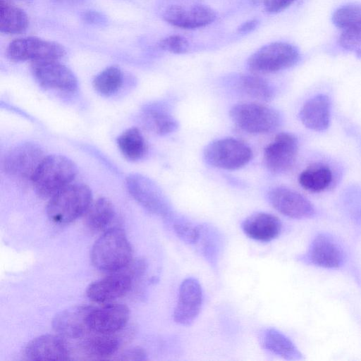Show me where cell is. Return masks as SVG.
I'll return each instance as SVG.
<instances>
[{
    "mask_svg": "<svg viewBox=\"0 0 361 361\" xmlns=\"http://www.w3.org/2000/svg\"><path fill=\"white\" fill-rule=\"evenodd\" d=\"M348 251L344 242L327 231H317L306 250L298 257L305 265L327 270L343 269L348 262Z\"/></svg>",
    "mask_w": 361,
    "mask_h": 361,
    "instance_id": "cell-1",
    "label": "cell"
},
{
    "mask_svg": "<svg viewBox=\"0 0 361 361\" xmlns=\"http://www.w3.org/2000/svg\"><path fill=\"white\" fill-rule=\"evenodd\" d=\"M133 257L132 247L124 231L117 227L109 228L94 243L91 261L97 269L116 272L126 267Z\"/></svg>",
    "mask_w": 361,
    "mask_h": 361,
    "instance_id": "cell-2",
    "label": "cell"
},
{
    "mask_svg": "<svg viewBox=\"0 0 361 361\" xmlns=\"http://www.w3.org/2000/svg\"><path fill=\"white\" fill-rule=\"evenodd\" d=\"M76 173V166L71 159L61 155H49L41 162L31 183L40 197L51 198L71 184Z\"/></svg>",
    "mask_w": 361,
    "mask_h": 361,
    "instance_id": "cell-3",
    "label": "cell"
},
{
    "mask_svg": "<svg viewBox=\"0 0 361 361\" xmlns=\"http://www.w3.org/2000/svg\"><path fill=\"white\" fill-rule=\"evenodd\" d=\"M92 202V192L88 186L70 184L50 198L47 214L55 224H68L85 214Z\"/></svg>",
    "mask_w": 361,
    "mask_h": 361,
    "instance_id": "cell-4",
    "label": "cell"
},
{
    "mask_svg": "<svg viewBox=\"0 0 361 361\" xmlns=\"http://www.w3.org/2000/svg\"><path fill=\"white\" fill-rule=\"evenodd\" d=\"M229 116L238 128L250 134L272 132L281 123L278 111L257 102L236 104L230 109Z\"/></svg>",
    "mask_w": 361,
    "mask_h": 361,
    "instance_id": "cell-5",
    "label": "cell"
},
{
    "mask_svg": "<svg viewBox=\"0 0 361 361\" xmlns=\"http://www.w3.org/2000/svg\"><path fill=\"white\" fill-rule=\"evenodd\" d=\"M206 163L213 167L236 170L252 159V152L243 141L235 137H224L209 143L203 152Z\"/></svg>",
    "mask_w": 361,
    "mask_h": 361,
    "instance_id": "cell-6",
    "label": "cell"
},
{
    "mask_svg": "<svg viewBox=\"0 0 361 361\" xmlns=\"http://www.w3.org/2000/svg\"><path fill=\"white\" fill-rule=\"evenodd\" d=\"M300 53L293 45L281 42L268 44L253 53L247 67L254 74H267L287 69L295 65Z\"/></svg>",
    "mask_w": 361,
    "mask_h": 361,
    "instance_id": "cell-7",
    "label": "cell"
},
{
    "mask_svg": "<svg viewBox=\"0 0 361 361\" xmlns=\"http://www.w3.org/2000/svg\"><path fill=\"white\" fill-rule=\"evenodd\" d=\"M8 57L14 61L33 62L58 60L65 54L63 47L57 42L36 37H26L12 41L8 46Z\"/></svg>",
    "mask_w": 361,
    "mask_h": 361,
    "instance_id": "cell-8",
    "label": "cell"
},
{
    "mask_svg": "<svg viewBox=\"0 0 361 361\" xmlns=\"http://www.w3.org/2000/svg\"><path fill=\"white\" fill-rule=\"evenodd\" d=\"M126 185L134 199L147 210L163 218H171L172 209L169 200L151 179L140 174H133L127 178Z\"/></svg>",
    "mask_w": 361,
    "mask_h": 361,
    "instance_id": "cell-9",
    "label": "cell"
},
{
    "mask_svg": "<svg viewBox=\"0 0 361 361\" xmlns=\"http://www.w3.org/2000/svg\"><path fill=\"white\" fill-rule=\"evenodd\" d=\"M45 157L42 150L32 143L20 144L10 150L4 157V169L12 178L30 182Z\"/></svg>",
    "mask_w": 361,
    "mask_h": 361,
    "instance_id": "cell-10",
    "label": "cell"
},
{
    "mask_svg": "<svg viewBox=\"0 0 361 361\" xmlns=\"http://www.w3.org/2000/svg\"><path fill=\"white\" fill-rule=\"evenodd\" d=\"M298 152L297 137L290 133H280L264 149L266 168L275 174L289 171L295 164Z\"/></svg>",
    "mask_w": 361,
    "mask_h": 361,
    "instance_id": "cell-11",
    "label": "cell"
},
{
    "mask_svg": "<svg viewBox=\"0 0 361 361\" xmlns=\"http://www.w3.org/2000/svg\"><path fill=\"white\" fill-rule=\"evenodd\" d=\"M271 206L281 214L294 219H310L317 216L314 204L297 191L284 186L271 188L267 194Z\"/></svg>",
    "mask_w": 361,
    "mask_h": 361,
    "instance_id": "cell-12",
    "label": "cell"
},
{
    "mask_svg": "<svg viewBox=\"0 0 361 361\" xmlns=\"http://www.w3.org/2000/svg\"><path fill=\"white\" fill-rule=\"evenodd\" d=\"M203 301L202 286L194 277L185 279L178 290V296L173 311L176 323L190 325L199 315Z\"/></svg>",
    "mask_w": 361,
    "mask_h": 361,
    "instance_id": "cell-13",
    "label": "cell"
},
{
    "mask_svg": "<svg viewBox=\"0 0 361 361\" xmlns=\"http://www.w3.org/2000/svg\"><path fill=\"white\" fill-rule=\"evenodd\" d=\"M32 68L35 78L44 87L66 92L77 89L75 75L58 60L33 62Z\"/></svg>",
    "mask_w": 361,
    "mask_h": 361,
    "instance_id": "cell-14",
    "label": "cell"
},
{
    "mask_svg": "<svg viewBox=\"0 0 361 361\" xmlns=\"http://www.w3.org/2000/svg\"><path fill=\"white\" fill-rule=\"evenodd\" d=\"M129 315L128 307L121 303L93 307L89 315L90 329L96 334H114L126 326Z\"/></svg>",
    "mask_w": 361,
    "mask_h": 361,
    "instance_id": "cell-15",
    "label": "cell"
},
{
    "mask_svg": "<svg viewBox=\"0 0 361 361\" xmlns=\"http://www.w3.org/2000/svg\"><path fill=\"white\" fill-rule=\"evenodd\" d=\"M93 307L80 305L70 307L57 314L53 319L54 330L61 336L78 338L91 331L89 315Z\"/></svg>",
    "mask_w": 361,
    "mask_h": 361,
    "instance_id": "cell-16",
    "label": "cell"
},
{
    "mask_svg": "<svg viewBox=\"0 0 361 361\" xmlns=\"http://www.w3.org/2000/svg\"><path fill=\"white\" fill-rule=\"evenodd\" d=\"M163 17L166 22L176 27L196 29L212 23L216 18V14L205 5H195L189 8L172 5L166 9Z\"/></svg>",
    "mask_w": 361,
    "mask_h": 361,
    "instance_id": "cell-17",
    "label": "cell"
},
{
    "mask_svg": "<svg viewBox=\"0 0 361 361\" xmlns=\"http://www.w3.org/2000/svg\"><path fill=\"white\" fill-rule=\"evenodd\" d=\"M132 286V279L126 274H113L94 281L87 288V296L98 303L109 302L126 294Z\"/></svg>",
    "mask_w": 361,
    "mask_h": 361,
    "instance_id": "cell-18",
    "label": "cell"
},
{
    "mask_svg": "<svg viewBox=\"0 0 361 361\" xmlns=\"http://www.w3.org/2000/svg\"><path fill=\"white\" fill-rule=\"evenodd\" d=\"M25 355L31 360H64L69 359V351L61 337L47 334L30 341L25 348Z\"/></svg>",
    "mask_w": 361,
    "mask_h": 361,
    "instance_id": "cell-19",
    "label": "cell"
},
{
    "mask_svg": "<svg viewBox=\"0 0 361 361\" xmlns=\"http://www.w3.org/2000/svg\"><path fill=\"white\" fill-rule=\"evenodd\" d=\"M282 225L278 217L266 213L257 212L247 216L242 223V229L251 239L259 242H269L276 238Z\"/></svg>",
    "mask_w": 361,
    "mask_h": 361,
    "instance_id": "cell-20",
    "label": "cell"
},
{
    "mask_svg": "<svg viewBox=\"0 0 361 361\" xmlns=\"http://www.w3.org/2000/svg\"><path fill=\"white\" fill-rule=\"evenodd\" d=\"M299 117L302 124L310 130H326L329 126L331 118V102L329 97L319 94L308 99L302 106Z\"/></svg>",
    "mask_w": 361,
    "mask_h": 361,
    "instance_id": "cell-21",
    "label": "cell"
},
{
    "mask_svg": "<svg viewBox=\"0 0 361 361\" xmlns=\"http://www.w3.org/2000/svg\"><path fill=\"white\" fill-rule=\"evenodd\" d=\"M263 348L287 360H304V356L293 341L275 328L264 329L259 336Z\"/></svg>",
    "mask_w": 361,
    "mask_h": 361,
    "instance_id": "cell-22",
    "label": "cell"
},
{
    "mask_svg": "<svg viewBox=\"0 0 361 361\" xmlns=\"http://www.w3.org/2000/svg\"><path fill=\"white\" fill-rule=\"evenodd\" d=\"M332 180L331 170L323 164H314L308 166L298 177L300 185L305 190L311 192H321L326 190Z\"/></svg>",
    "mask_w": 361,
    "mask_h": 361,
    "instance_id": "cell-23",
    "label": "cell"
},
{
    "mask_svg": "<svg viewBox=\"0 0 361 361\" xmlns=\"http://www.w3.org/2000/svg\"><path fill=\"white\" fill-rule=\"evenodd\" d=\"M116 216L111 202L104 197L92 202L85 213V222L92 231H102L107 228Z\"/></svg>",
    "mask_w": 361,
    "mask_h": 361,
    "instance_id": "cell-24",
    "label": "cell"
},
{
    "mask_svg": "<svg viewBox=\"0 0 361 361\" xmlns=\"http://www.w3.org/2000/svg\"><path fill=\"white\" fill-rule=\"evenodd\" d=\"M146 127L159 135H166L175 132L178 128L177 120L165 108L152 106L147 108L143 114Z\"/></svg>",
    "mask_w": 361,
    "mask_h": 361,
    "instance_id": "cell-25",
    "label": "cell"
},
{
    "mask_svg": "<svg viewBox=\"0 0 361 361\" xmlns=\"http://www.w3.org/2000/svg\"><path fill=\"white\" fill-rule=\"evenodd\" d=\"M120 341L113 334H97L82 343V350L93 359L103 360L112 356L118 349Z\"/></svg>",
    "mask_w": 361,
    "mask_h": 361,
    "instance_id": "cell-26",
    "label": "cell"
},
{
    "mask_svg": "<svg viewBox=\"0 0 361 361\" xmlns=\"http://www.w3.org/2000/svg\"><path fill=\"white\" fill-rule=\"evenodd\" d=\"M0 30L6 34H19L28 27L29 20L22 9L10 4L8 0H1Z\"/></svg>",
    "mask_w": 361,
    "mask_h": 361,
    "instance_id": "cell-27",
    "label": "cell"
},
{
    "mask_svg": "<svg viewBox=\"0 0 361 361\" xmlns=\"http://www.w3.org/2000/svg\"><path fill=\"white\" fill-rule=\"evenodd\" d=\"M237 88L242 94L259 101L268 102L274 95V90L268 81L254 73L239 77Z\"/></svg>",
    "mask_w": 361,
    "mask_h": 361,
    "instance_id": "cell-28",
    "label": "cell"
},
{
    "mask_svg": "<svg viewBox=\"0 0 361 361\" xmlns=\"http://www.w3.org/2000/svg\"><path fill=\"white\" fill-rule=\"evenodd\" d=\"M118 145L122 154L132 161L142 159L147 150L145 140L137 128L125 130L118 138Z\"/></svg>",
    "mask_w": 361,
    "mask_h": 361,
    "instance_id": "cell-29",
    "label": "cell"
},
{
    "mask_svg": "<svg viewBox=\"0 0 361 361\" xmlns=\"http://www.w3.org/2000/svg\"><path fill=\"white\" fill-rule=\"evenodd\" d=\"M123 81L122 72L118 67L110 66L99 73L93 80V86L99 94L105 96L116 92Z\"/></svg>",
    "mask_w": 361,
    "mask_h": 361,
    "instance_id": "cell-30",
    "label": "cell"
},
{
    "mask_svg": "<svg viewBox=\"0 0 361 361\" xmlns=\"http://www.w3.org/2000/svg\"><path fill=\"white\" fill-rule=\"evenodd\" d=\"M361 20V6L348 4L337 8L332 16L334 24L343 30Z\"/></svg>",
    "mask_w": 361,
    "mask_h": 361,
    "instance_id": "cell-31",
    "label": "cell"
},
{
    "mask_svg": "<svg viewBox=\"0 0 361 361\" xmlns=\"http://www.w3.org/2000/svg\"><path fill=\"white\" fill-rule=\"evenodd\" d=\"M173 228L176 235L188 244H195L200 240L202 228L190 221L176 219L173 222Z\"/></svg>",
    "mask_w": 361,
    "mask_h": 361,
    "instance_id": "cell-32",
    "label": "cell"
},
{
    "mask_svg": "<svg viewBox=\"0 0 361 361\" xmlns=\"http://www.w3.org/2000/svg\"><path fill=\"white\" fill-rule=\"evenodd\" d=\"M339 44L345 49H354L361 47V20L343 30L339 37Z\"/></svg>",
    "mask_w": 361,
    "mask_h": 361,
    "instance_id": "cell-33",
    "label": "cell"
},
{
    "mask_svg": "<svg viewBox=\"0 0 361 361\" xmlns=\"http://www.w3.org/2000/svg\"><path fill=\"white\" fill-rule=\"evenodd\" d=\"M159 45L163 50L177 54L187 52L189 47L186 39L178 35H170L162 39Z\"/></svg>",
    "mask_w": 361,
    "mask_h": 361,
    "instance_id": "cell-34",
    "label": "cell"
},
{
    "mask_svg": "<svg viewBox=\"0 0 361 361\" xmlns=\"http://www.w3.org/2000/svg\"><path fill=\"white\" fill-rule=\"evenodd\" d=\"M295 0H264L265 10L269 13L280 12L289 6Z\"/></svg>",
    "mask_w": 361,
    "mask_h": 361,
    "instance_id": "cell-35",
    "label": "cell"
},
{
    "mask_svg": "<svg viewBox=\"0 0 361 361\" xmlns=\"http://www.w3.org/2000/svg\"><path fill=\"white\" fill-rule=\"evenodd\" d=\"M118 360H145L147 359L145 351L140 348H133L123 352Z\"/></svg>",
    "mask_w": 361,
    "mask_h": 361,
    "instance_id": "cell-36",
    "label": "cell"
},
{
    "mask_svg": "<svg viewBox=\"0 0 361 361\" xmlns=\"http://www.w3.org/2000/svg\"><path fill=\"white\" fill-rule=\"evenodd\" d=\"M81 18L84 22L89 24H102L104 21V17L94 11H87L82 13Z\"/></svg>",
    "mask_w": 361,
    "mask_h": 361,
    "instance_id": "cell-37",
    "label": "cell"
},
{
    "mask_svg": "<svg viewBox=\"0 0 361 361\" xmlns=\"http://www.w3.org/2000/svg\"><path fill=\"white\" fill-rule=\"evenodd\" d=\"M258 24V21L255 19L247 20L241 24L238 30L240 33H247L255 29Z\"/></svg>",
    "mask_w": 361,
    "mask_h": 361,
    "instance_id": "cell-38",
    "label": "cell"
},
{
    "mask_svg": "<svg viewBox=\"0 0 361 361\" xmlns=\"http://www.w3.org/2000/svg\"><path fill=\"white\" fill-rule=\"evenodd\" d=\"M55 1L66 5H78L84 2L85 0H54Z\"/></svg>",
    "mask_w": 361,
    "mask_h": 361,
    "instance_id": "cell-39",
    "label": "cell"
},
{
    "mask_svg": "<svg viewBox=\"0 0 361 361\" xmlns=\"http://www.w3.org/2000/svg\"><path fill=\"white\" fill-rule=\"evenodd\" d=\"M20 1H28L30 0H20Z\"/></svg>",
    "mask_w": 361,
    "mask_h": 361,
    "instance_id": "cell-40",
    "label": "cell"
}]
</instances>
